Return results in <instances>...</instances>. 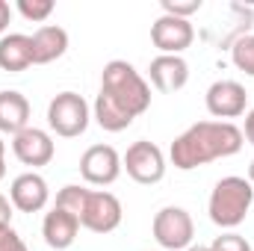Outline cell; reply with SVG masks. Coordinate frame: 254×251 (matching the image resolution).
<instances>
[{
  "mask_svg": "<svg viewBox=\"0 0 254 251\" xmlns=\"http://www.w3.org/2000/svg\"><path fill=\"white\" fill-rule=\"evenodd\" d=\"M151 107V86L148 80L127 63V60H113L101 71V92L95 98L92 116L107 133H122L148 113Z\"/></svg>",
  "mask_w": 254,
  "mask_h": 251,
  "instance_id": "6da1fadb",
  "label": "cell"
},
{
  "mask_svg": "<svg viewBox=\"0 0 254 251\" xmlns=\"http://www.w3.org/2000/svg\"><path fill=\"white\" fill-rule=\"evenodd\" d=\"M246 145L243 130L234 122H198L187 127L169 148L172 166L181 172H192L198 166H207L222 157L240 154Z\"/></svg>",
  "mask_w": 254,
  "mask_h": 251,
  "instance_id": "7a4b0ae2",
  "label": "cell"
},
{
  "mask_svg": "<svg viewBox=\"0 0 254 251\" xmlns=\"http://www.w3.org/2000/svg\"><path fill=\"white\" fill-rule=\"evenodd\" d=\"M252 204H254V187L249 184V178L228 175L213 187L210 201H207V213H210V222L216 228L234 231L246 222Z\"/></svg>",
  "mask_w": 254,
  "mask_h": 251,
  "instance_id": "3957f363",
  "label": "cell"
},
{
  "mask_svg": "<svg viewBox=\"0 0 254 251\" xmlns=\"http://www.w3.org/2000/svg\"><path fill=\"white\" fill-rule=\"evenodd\" d=\"M89 119H92V110H89L86 98L77 92H60L48 104V127L63 139L83 136L89 127Z\"/></svg>",
  "mask_w": 254,
  "mask_h": 251,
  "instance_id": "277c9868",
  "label": "cell"
},
{
  "mask_svg": "<svg viewBox=\"0 0 254 251\" xmlns=\"http://www.w3.org/2000/svg\"><path fill=\"white\" fill-rule=\"evenodd\" d=\"M122 201L107 192V189H89L83 210H80V228L92 231V234H113L122 225Z\"/></svg>",
  "mask_w": 254,
  "mask_h": 251,
  "instance_id": "5b68a950",
  "label": "cell"
},
{
  "mask_svg": "<svg viewBox=\"0 0 254 251\" xmlns=\"http://www.w3.org/2000/svg\"><path fill=\"white\" fill-rule=\"evenodd\" d=\"M151 234L166 251H187L195 237V225L184 207H163L151 222Z\"/></svg>",
  "mask_w": 254,
  "mask_h": 251,
  "instance_id": "8992f818",
  "label": "cell"
},
{
  "mask_svg": "<svg viewBox=\"0 0 254 251\" xmlns=\"http://www.w3.org/2000/svg\"><path fill=\"white\" fill-rule=\"evenodd\" d=\"M122 169L136 184L154 187V184H160L166 178V157H163V151L154 142L139 139V142H133L127 148V154L122 157Z\"/></svg>",
  "mask_w": 254,
  "mask_h": 251,
  "instance_id": "52a82bcc",
  "label": "cell"
},
{
  "mask_svg": "<svg viewBox=\"0 0 254 251\" xmlns=\"http://www.w3.org/2000/svg\"><path fill=\"white\" fill-rule=\"evenodd\" d=\"M80 175L92 187H110L122 175V157L113 145H92L80 157Z\"/></svg>",
  "mask_w": 254,
  "mask_h": 251,
  "instance_id": "ba28073f",
  "label": "cell"
},
{
  "mask_svg": "<svg viewBox=\"0 0 254 251\" xmlns=\"http://www.w3.org/2000/svg\"><path fill=\"white\" fill-rule=\"evenodd\" d=\"M204 104H207V113L213 119H240L246 116V104H249V95H246V86L237 83V80H216L207 95H204Z\"/></svg>",
  "mask_w": 254,
  "mask_h": 251,
  "instance_id": "9c48e42d",
  "label": "cell"
},
{
  "mask_svg": "<svg viewBox=\"0 0 254 251\" xmlns=\"http://www.w3.org/2000/svg\"><path fill=\"white\" fill-rule=\"evenodd\" d=\"M195 39V30L187 18H175V15H160L151 24V42L160 54L166 57H181Z\"/></svg>",
  "mask_w": 254,
  "mask_h": 251,
  "instance_id": "30bf717a",
  "label": "cell"
},
{
  "mask_svg": "<svg viewBox=\"0 0 254 251\" xmlns=\"http://www.w3.org/2000/svg\"><path fill=\"white\" fill-rule=\"evenodd\" d=\"M12 154L24 166L39 169V166H48L54 160L57 148H54V139H51L48 130H42V127H24L21 133L12 136Z\"/></svg>",
  "mask_w": 254,
  "mask_h": 251,
  "instance_id": "8fae6325",
  "label": "cell"
},
{
  "mask_svg": "<svg viewBox=\"0 0 254 251\" xmlns=\"http://www.w3.org/2000/svg\"><path fill=\"white\" fill-rule=\"evenodd\" d=\"M48 198H51V189L48 181L36 172H24L12 181L9 187V201L18 213H39L48 207Z\"/></svg>",
  "mask_w": 254,
  "mask_h": 251,
  "instance_id": "7c38bea8",
  "label": "cell"
},
{
  "mask_svg": "<svg viewBox=\"0 0 254 251\" xmlns=\"http://www.w3.org/2000/svg\"><path fill=\"white\" fill-rule=\"evenodd\" d=\"M148 77H151V83H154L157 92L175 95V92H181L190 83V65H187L184 57H166V54H160L148 65Z\"/></svg>",
  "mask_w": 254,
  "mask_h": 251,
  "instance_id": "4fadbf2b",
  "label": "cell"
},
{
  "mask_svg": "<svg viewBox=\"0 0 254 251\" xmlns=\"http://www.w3.org/2000/svg\"><path fill=\"white\" fill-rule=\"evenodd\" d=\"M77 231H80V219L74 213L63 210V207H54L42 222V237L54 251L71 249L74 240H77Z\"/></svg>",
  "mask_w": 254,
  "mask_h": 251,
  "instance_id": "5bb4252c",
  "label": "cell"
},
{
  "mask_svg": "<svg viewBox=\"0 0 254 251\" xmlns=\"http://www.w3.org/2000/svg\"><path fill=\"white\" fill-rule=\"evenodd\" d=\"M30 39H33V65L57 63L68 51V33H65L63 27H57V24L39 27Z\"/></svg>",
  "mask_w": 254,
  "mask_h": 251,
  "instance_id": "9a60e30c",
  "label": "cell"
},
{
  "mask_svg": "<svg viewBox=\"0 0 254 251\" xmlns=\"http://www.w3.org/2000/svg\"><path fill=\"white\" fill-rule=\"evenodd\" d=\"M33 65V39L24 33H9L0 39V68L9 74H21Z\"/></svg>",
  "mask_w": 254,
  "mask_h": 251,
  "instance_id": "2e32d148",
  "label": "cell"
},
{
  "mask_svg": "<svg viewBox=\"0 0 254 251\" xmlns=\"http://www.w3.org/2000/svg\"><path fill=\"white\" fill-rule=\"evenodd\" d=\"M24 127H30V101L15 89L0 92V133L15 136Z\"/></svg>",
  "mask_w": 254,
  "mask_h": 251,
  "instance_id": "e0dca14e",
  "label": "cell"
},
{
  "mask_svg": "<svg viewBox=\"0 0 254 251\" xmlns=\"http://www.w3.org/2000/svg\"><path fill=\"white\" fill-rule=\"evenodd\" d=\"M231 60H234V65H237L243 74L254 77V36H240V39L234 42Z\"/></svg>",
  "mask_w": 254,
  "mask_h": 251,
  "instance_id": "ac0fdd59",
  "label": "cell"
},
{
  "mask_svg": "<svg viewBox=\"0 0 254 251\" xmlns=\"http://www.w3.org/2000/svg\"><path fill=\"white\" fill-rule=\"evenodd\" d=\"M86 187H77V184H68L57 192V204L54 207H63L68 213H74L77 219H80V210H83V201H86Z\"/></svg>",
  "mask_w": 254,
  "mask_h": 251,
  "instance_id": "d6986e66",
  "label": "cell"
},
{
  "mask_svg": "<svg viewBox=\"0 0 254 251\" xmlns=\"http://www.w3.org/2000/svg\"><path fill=\"white\" fill-rule=\"evenodd\" d=\"M18 12H21L27 21L42 24V21L51 18V12H54V0H18Z\"/></svg>",
  "mask_w": 254,
  "mask_h": 251,
  "instance_id": "ffe728a7",
  "label": "cell"
},
{
  "mask_svg": "<svg viewBox=\"0 0 254 251\" xmlns=\"http://www.w3.org/2000/svg\"><path fill=\"white\" fill-rule=\"evenodd\" d=\"M210 251H252V243H249L246 237L228 231V234H222V237H216V240L210 243Z\"/></svg>",
  "mask_w": 254,
  "mask_h": 251,
  "instance_id": "44dd1931",
  "label": "cell"
},
{
  "mask_svg": "<svg viewBox=\"0 0 254 251\" xmlns=\"http://www.w3.org/2000/svg\"><path fill=\"white\" fill-rule=\"evenodd\" d=\"M198 9H201V0H184V3L163 0V15H175V18H187L190 21V15H195Z\"/></svg>",
  "mask_w": 254,
  "mask_h": 251,
  "instance_id": "7402d4cb",
  "label": "cell"
},
{
  "mask_svg": "<svg viewBox=\"0 0 254 251\" xmlns=\"http://www.w3.org/2000/svg\"><path fill=\"white\" fill-rule=\"evenodd\" d=\"M0 251H27V243L18 237V231L12 225L0 228Z\"/></svg>",
  "mask_w": 254,
  "mask_h": 251,
  "instance_id": "603a6c76",
  "label": "cell"
},
{
  "mask_svg": "<svg viewBox=\"0 0 254 251\" xmlns=\"http://www.w3.org/2000/svg\"><path fill=\"white\" fill-rule=\"evenodd\" d=\"M12 201L6 198V195H0V228H9L12 225Z\"/></svg>",
  "mask_w": 254,
  "mask_h": 251,
  "instance_id": "cb8c5ba5",
  "label": "cell"
},
{
  "mask_svg": "<svg viewBox=\"0 0 254 251\" xmlns=\"http://www.w3.org/2000/svg\"><path fill=\"white\" fill-rule=\"evenodd\" d=\"M243 139H246L249 145H254V110H249V113H246V127H243Z\"/></svg>",
  "mask_w": 254,
  "mask_h": 251,
  "instance_id": "d4e9b609",
  "label": "cell"
},
{
  "mask_svg": "<svg viewBox=\"0 0 254 251\" xmlns=\"http://www.w3.org/2000/svg\"><path fill=\"white\" fill-rule=\"evenodd\" d=\"M9 21H12V9H9V3H6V0H0V36L6 33Z\"/></svg>",
  "mask_w": 254,
  "mask_h": 251,
  "instance_id": "484cf974",
  "label": "cell"
},
{
  "mask_svg": "<svg viewBox=\"0 0 254 251\" xmlns=\"http://www.w3.org/2000/svg\"><path fill=\"white\" fill-rule=\"evenodd\" d=\"M6 178V142L0 139V181Z\"/></svg>",
  "mask_w": 254,
  "mask_h": 251,
  "instance_id": "4316f807",
  "label": "cell"
},
{
  "mask_svg": "<svg viewBox=\"0 0 254 251\" xmlns=\"http://www.w3.org/2000/svg\"><path fill=\"white\" fill-rule=\"evenodd\" d=\"M249 184L254 187V160H252V166H249Z\"/></svg>",
  "mask_w": 254,
  "mask_h": 251,
  "instance_id": "83f0119b",
  "label": "cell"
},
{
  "mask_svg": "<svg viewBox=\"0 0 254 251\" xmlns=\"http://www.w3.org/2000/svg\"><path fill=\"white\" fill-rule=\"evenodd\" d=\"M187 251H210V246H190Z\"/></svg>",
  "mask_w": 254,
  "mask_h": 251,
  "instance_id": "f1b7e54d",
  "label": "cell"
}]
</instances>
